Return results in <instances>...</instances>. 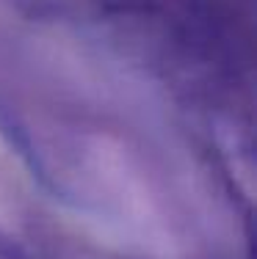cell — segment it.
Masks as SVG:
<instances>
[{"label": "cell", "instance_id": "1", "mask_svg": "<svg viewBox=\"0 0 257 259\" xmlns=\"http://www.w3.org/2000/svg\"><path fill=\"white\" fill-rule=\"evenodd\" d=\"M22 199H25V180L17 165V160L9 155L0 144V218H11L20 212Z\"/></svg>", "mask_w": 257, "mask_h": 259}]
</instances>
